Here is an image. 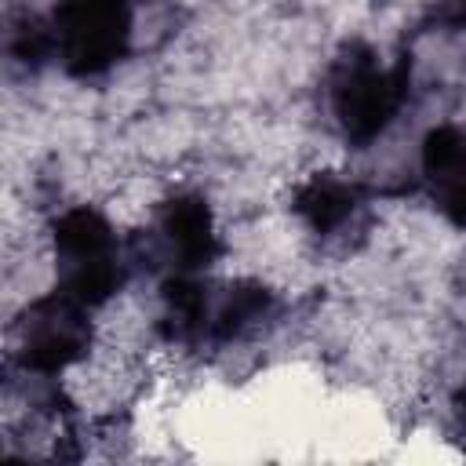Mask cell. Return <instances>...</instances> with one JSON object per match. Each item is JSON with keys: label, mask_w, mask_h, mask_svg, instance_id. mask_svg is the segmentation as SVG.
<instances>
[{"label": "cell", "mask_w": 466, "mask_h": 466, "mask_svg": "<svg viewBox=\"0 0 466 466\" xmlns=\"http://www.w3.org/2000/svg\"><path fill=\"white\" fill-rule=\"evenodd\" d=\"M55 266L58 284L84 306L106 302L124 280V258L113 226L91 211L73 208L55 226Z\"/></svg>", "instance_id": "1"}, {"label": "cell", "mask_w": 466, "mask_h": 466, "mask_svg": "<svg viewBox=\"0 0 466 466\" xmlns=\"http://www.w3.org/2000/svg\"><path fill=\"white\" fill-rule=\"evenodd\" d=\"M328 98L342 135L353 142H371L400 109L404 73L386 69L368 47H350L331 69Z\"/></svg>", "instance_id": "2"}, {"label": "cell", "mask_w": 466, "mask_h": 466, "mask_svg": "<svg viewBox=\"0 0 466 466\" xmlns=\"http://www.w3.org/2000/svg\"><path fill=\"white\" fill-rule=\"evenodd\" d=\"M131 36L127 0H58L51 15V51L87 76L109 69Z\"/></svg>", "instance_id": "3"}, {"label": "cell", "mask_w": 466, "mask_h": 466, "mask_svg": "<svg viewBox=\"0 0 466 466\" xmlns=\"http://www.w3.org/2000/svg\"><path fill=\"white\" fill-rule=\"evenodd\" d=\"M87 342H91L87 306L62 288L55 295L36 299L25 309V320L18 324V357L29 371L40 375H55L76 364L87 353Z\"/></svg>", "instance_id": "4"}, {"label": "cell", "mask_w": 466, "mask_h": 466, "mask_svg": "<svg viewBox=\"0 0 466 466\" xmlns=\"http://www.w3.org/2000/svg\"><path fill=\"white\" fill-rule=\"evenodd\" d=\"M157 240L178 273H193L197 266H208L215 251V226L204 200L197 197L167 200L157 218Z\"/></svg>", "instance_id": "5"}, {"label": "cell", "mask_w": 466, "mask_h": 466, "mask_svg": "<svg viewBox=\"0 0 466 466\" xmlns=\"http://www.w3.org/2000/svg\"><path fill=\"white\" fill-rule=\"evenodd\" d=\"M422 178L433 204L466 226V127H441L422 146Z\"/></svg>", "instance_id": "6"}, {"label": "cell", "mask_w": 466, "mask_h": 466, "mask_svg": "<svg viewBox=\"0 0 466 466\" xmlns=\"http://www.w3.org/2000/svg\"><path fill=\"white\" fill-rule=\"evenodd\" d=\"M357 189L342 178H313L302 193H299V211L302 218L317 229V233H331L339 226H346L357 211Z\"/></svg>", "instance_id": "7"}, {"label": "cell", "mask_w": 466, "mask_h": 466, "mask_svg": "<svg viewBox=\"0 0 466 466\" xmlns=\"http://www.w3.org/2000/svg\"><path fill=\"white\" fill-rule=\"evenodd\" d=\"M441 7L451 22H466V0H441Z\"/></svg>", "instance_id": "8"}]
</instances>
